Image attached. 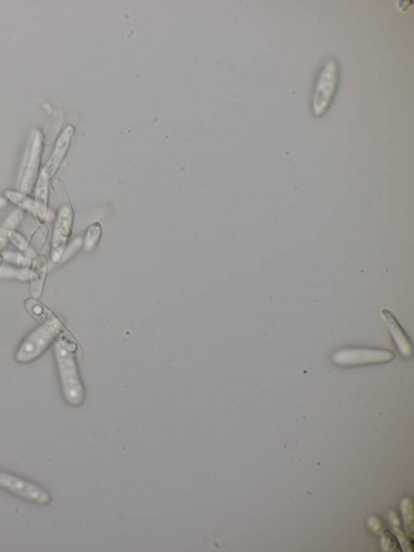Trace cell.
I'll use <instances>...</instances> for the list:
<instances>
[{
	"label": "cell",
	"mask_w": 414,
	"mask_h": 552,
	"mask_svg": "<svg viewBox=\"0 0 414 552\" xmlns=\"http://www.w3.org/2000/svg\"><path fill=\"white\" fill-rule=\"evenodd\" d=\"M75 350V346L55 342L56 365L64 399L70 405L77 407L84 402L85 389L76 365Z\"/></svg>",
	"instance_id": "1"
},
{
	"label": "cell",
	"mask_w": 414,
	"mask_h": 552,
	"mask_svg": "<svg viewBox=\"0 0 414 552\" xmlns=\"http://www.w3.org/2000/svg\"><path fill=\"white\" fill-rule=\"evenodd\" d=\"M3 261H4V260H3V258H2V256H1V254H0V266H2Z\"/></svg>",
	"instance_id": "26"
},
{
	"label": "cell",
	"mask_w": 414,
	"mask_h": 552,
	"mask_svg": "<svg viewBox=\"0 0 414 552\" xmlns=\"http://www.w3.org/2000/svg\"><path fill=\"white\" fill-rule=\"evenodd\" d=\"M4 197L10 203L18 207L19 209L35 214L33 199L29 197V195L14 191V189H7L4 193Z\"/></svg>",
	"instance_id": "15"
},
{
	"label": "cell",
	"mask_w": 414,
	"mask_h": 552,
	"mask_svg": "<svg viewBox=\"0 0 414 552\" xmlns=\"http://www.w3.org/2000/svg\"><path fill=\"white\" fill-rule=\"evenodd\" d=\"M9 204V201L4 196H0V211L4 210Z\"/></svg>",
	"instance_id": "24"
},
{
	"label": "cell",
	"mask_w": 414,
	"mask_h": 552,
	"mask_svg": "<svg viewBox=\"0 0 414 552\" xmlns=\"http://www.w3.org/2000/svg\"><path fill=\"white\" fill-rule=\"evenodd\" d=\"M340 81L339 62L331 58L324 62L319 73L313 90L312 112L313 115L320 118L325 115L332 105Z\"/></svg>",
	"instance_id": "2"
},
{
	"label": "cell",
	"mask_w": 414,
	"mask_h": 552,
	"mask_svg": "<svg viewBox=\"0 0 414 552\" xmlns=\"http://www.w3.org/2000/svg\"><path fill=\"white\" fill-rule=\"evenodd\" d=\"M44 135L37 130L33 135L31 150L29 152L26 167L21 178L19 192L26 195L33 192L41 175V159L44 151Z\"/></svg>",
	"instance_id": "5"
},
{
	"label": "cell",
	"mask_w": 414,
	"mask_h": 552,
	"mask_svg": "<svg viewBox=\"0 0 414 552\" xmlns=\"http://www.w3.org/2000/svg\"><path fill=\"white\" fill-rule=\"evenodd\" d=\"M402 519H403L405 528L408 536L413 538V504L410 497H405L400 504Z\"/></svg>",
	"instance_id": "17"
},
{
	"label": "cell",
	"mask_w": 414,
	"mask_h": 552,
	"mask_svg": "<svg viewBox=\"0 0 414 552\" xmlns=\"http://www.w3.org/2000/svg\"><path fill=\"white\" fill-rule=\"evenodd\" d=\"M74 212L73 207L64 205L58 210L51 241V259L58 264L63 259L66 252L68 243L73 233Z\"/></svg>",
	"instance_id": "4"
},
{
	"label": "cell",
	"mask_w": 414,
	"mask_h": 552,
	"mask_svg": "<svg viewBox=\"0 0 414 552\" xmlns=\"http://www.w3.org/2000/svg\"><path fill=\"white\" fill-rule=\"evenodd\" d=\"M49 182L44 177L40 175L36 187L33 189L34 217L37 218L41 224H46L47 217H48Z\"/></svg>",
	"instance_id": "11"
},
{
	"label": "cell",
	"mask_w": 414,
	"mask_h": 552,
	"mask_svg": "<svg viewBox=\"0 0 414 552\" xmlns=\"http://www.w3.org/2000/svg\"><path fill=\"white\" fill-rule=\"evenodd\" d=\"M394 358L392 352L375 348H351L341 350L334 355L336 364L340 365H359L383 363Z\"/></svg>",
	"instance_id": "7"
},
{
	"label": "cell",
	"mask_w": 414,
	"mask_h": 552,
	"mask_svg": "<svg viewBox=\"0 0 414 552\" xmlns=\"http://www.w3.org/2000/svg\"><path fill=\"white\" fill-rule=\"evenodd\" d=\"M7 239L28 259H33L37 256L38 252L35 251L31 242L20 231L16 229L9 230Z\"/></svg>",
	"instance_id": "13"
},
{
	"label": "cell",
	"mask_w": 414,
	"mask_h": 552,
	"mask_svg": "<svg viewBox=\"0 0 414 552\" xmlns=\"http://www.w3.org/2000/svg\"><path fill=\"white\" fill-rule=\"evenodd\" d=\"M31 293L32 298L40 299L43 294L47 271H48V259L44 254H38L32 259L31 265Z\"/></svg>",
	"instance_id": "10"
},
{
	"label": "cell",
	"mask_w": 414,
	"mask_h": 552,
	"mask_svg": "<svg viewBox=\"0 0 414 552\" xmlns=\"http://www.w3.org/2000/svg\"><path fill=\"white\" fill-rule=\"evenodd\" d=\"M21 218H22L21 212L19 210H17L11 214L10 217L7 219H6L5 224L3 225L9 230L16 229V227L17 226V225H18L21 223Z\"/></svg>",
	"instance_id": "22"
},
{
	"label": "cell",
	"mask_w": 414,
	"mask_h": 552,
	"mask_svg": "<svg viewBox=\"0 0 414 552\" xmlns=\"http://www.w3.org/2000/svg\"><path fill=\"white\" fill-rule=\"evenodd\" d=\"M47 236H48V227L46 226V224H41L40 228L34 231L31 242L35 251L38 252V251H41L43 249L46 242Z\"/></svg>",
	"instance_id": "20"
},
{
	"label": "cell",
	"mask_w": 414,
	"mask_h": 552,
	"mask_svg": "<svg viewBox=\"0 0 414 552\" xmlns=\"http://www.w3.org/2000/svg\"><path fill=\"white\" fill-rule=\"evenodd\" d=\"M6 240L7 239H0V254H1L4 251L6 245Z\"/></svg>",
	"instance_id": "25"
},
{
	"label": "cell",
	"mask_w": 414,
	"mask_h": 552,
	"mask_svg": "<svg viewBox=\"0 0 414 552\" xmlns=\"http://www.w3.org/2000/svg\"><path fill=\"white\" fill-rule=\"evenodd\" d=\"M0 489L40 506H46L51 501L48 491L41 486L3 470H0Z\"/></svg>",
	"instance_id": "3"
},
{
	"label": "cell",
	"mask_w": 414,
	"mask_h": 552,
	"mask_svg": "<svg viewBox=\"0 0 414 552\" xmlns=\"http://www.w3.org/2000/svg\"><path fill=\"white\" fill-rule=\"evenodd\" d=\"M381 313L400 353L405 358H409L412 353V345L409 338H408L405 332L402 329L398 320H396L391 311L383 310Z\"/></svg>",
	"instance_id": "12"
},
{
	"label": "cell",
	"mask_w": 414,
	"mask_h": 552,
	"mask_svg": "<svg viewBox=\"0 0 414 552\" xmlns=\"http://www.w3.org/2000/svg\"><path fill=\"white\" fill-rule=\"evenodd\" d=\"M390 521L393 526V530L396 538L400 545L402 550L405 552H412L413 551L412 540L408 536V534L405 533L401 528V524L398 514L396 512L391 511L389 513Z\"/></svg>",
	"instance_id": "14"
},
{
	"label": "cell",
	"mask_w": 414,
	"mask_h": 552,
	"mask_svg": "<svg viewBox=\"0 0 414 552\" xmlns=\"http://www.w3.org/2000/svg\"><path fill=\"white\" fill-rule=\"evenodd\" d=\"M381 537V547L384 551H398V544H396L391 536L386 529L378 534Z\"/></svg>",
	"instance_id": "21"
},
{
	"label": "cell",
	"mask_w": 414,
	"mask_h": 552,
	"mask_svg": "<svg viewBox=\"0 0 414 552\" xmlns=\"http://www.w3.org/2000/svg\"><path fill=\"white\" fill-rule=\"evenodd\" d=\"M0 278H16L21 281H31V269L29 267H16L9 265L0 266Z\"/></svg>",
	"instance_id": "16"
},
{
	"label": "cell",
	"mask_w": 414,
	"mask_h": 552,
	"mask_svg": "<svg viewBox=\"0 0 414 552\" xmlns=\"http://www.w3.org/2000/svg\"><path fill=\"white\" fill-rule=\"evenodd\" d=\"M74 134L75 127L73 125H69L59 136L54 151H53L45 167L41 172L40 175L44 177L46 179L51 181L57 174L63 160L67 156Z\"/></svg>",
	"instance_id": "9"
},
{
	"label": "cell",
	"mask_w": 414,
	"mask_h": 552,
	"mask_svg": "<svg viewBox=\"0 0 414 552\" xmlns=\"http://www.w3.org/2000/svg\"><path fill=\"white\" fill-rule=\"evenodd\" d=\"M26 310L31 316L38 321V322L47 330L51 332L57 341H61L68 345H74L75 343L69 342L67 338H65V329L61 321L47 308L43 303L37 299L29 298L25 301Z\"/></svg>",
	"instance_id": "8"
},
{
	"label": "cell",
	"mask_w": 414,
	"mask_h": 552,
	"mask_svg": "<svg viewBox=\"0 0 414 552\" xmlns=\"http://www.w3.org/2000/svg\"><path fill=\"white\" fill-rule=\"evenodd\" d=\"M55 341V337L43 326L33 330L17 348L15 359L19 363L36 360Z\"/></svg>",
	"instance_id": "6"
},
{
	"label": "cell",
	"mask_w": 414,
	"mask_h": 552,
	"mask_svg": "<svg viewBox=\"0 0 414 552\" xmlns=\"http://www.w3.org/2000/svg\"><path fill=\"white\" fill-rule=\"evenodd\" d=\"M102 233V225L99 222H95L90 225L86 231L85 239V249L86 251H92L96 247Z\"/></svg>",
	"instance_id": "18"
},
{
	"label": "cell",
	"mask_w": 414,
	"mask_h": 552,
	"mask_svg": "<svg viewBox=\"0 0 414 552\" xmlns=\"http://www.w3.org/2000/svg\"><path fill=\"white\" fill-rule=\"evenodd\" d=\"M3 260L11 264H15L21 267H29L31 265L32 259H28L22 253L5 251L2 252Z\"/></svg>",
	"instance_id": "19"
},
{
	"label": "cell",
	"mask_w": 414,
	"mask_h": 552,
	"mask_svg": "<svg viewBox=\"0 0 414 552\" xmlns=\"http://www.w3.org/2000/svg\"><path fill=\"white\" fill-rule=\"evenodd\" d=\"M9 230L4 227L3 224H0V239H7Z\"/></svg>",
	"instance_id": "23"
}]
</instances>
